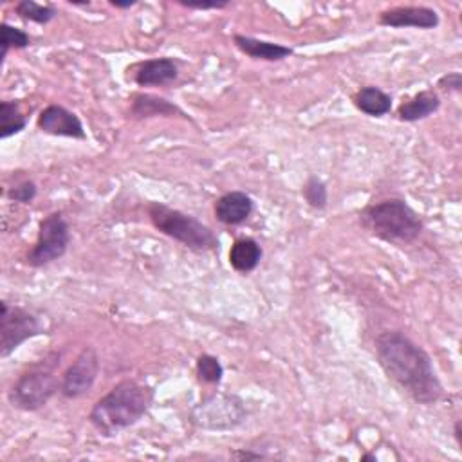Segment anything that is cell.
Returning <instances> with one entry per match:
<instances>
[{
	"mask_svg": "<svg viewBox=\"0 0 462 462\" xmlns=\"http://www.w3.org/2000/svg\"><path fill=\"white\" fill-rule=\"evenodd\" d=\"M29 45H31L29 32L7 22L2 23V61H5L11 49H25Z\"/></svg>",
	"mask_w": 462,
	"mask_h": 462,
	"instance_id": "cell-23",
	"label": "cell"
},
{
	"mask_svg": "<svg viewBox=\"0 0 462 462\" xmlns=\"http://www.w3.org/2000/svg\"><path fill=\"white\" fill-rule=\"evenodd\" d=\"M361 460H375V457L372 453H366V455L361 457Z\"/></svg>",
	"mask_w": 462,
	"mask_h": 462,
	"instance_id": "cell-30",
	"label": "cell"
},
{
	"mask_svg": "<svg viewBox=\"0 0 462 462\" xmlns=\"http://www.w3.org/2000/svg\"><path fill=\"white\" fill-rule=\"evenodd\" d=\"M253 209H254L253 199L240 189H233L220 195L213 206L215 218L226 226L244 224L251 217Z\"/></svg>",
	"mask_w": 462,
	"mask_h": 462,
	"instance_id": "cell-12",
	"label": "cell"
},
{
	"mask_svg": "<svg viewBox=\"0 0 462 462\" xmlns=\"http://www.w3.org/2000/svg\"><path fill=\"white\" fill-rule=\"evenodd\" d=\"M363 227L390 244H411L424 229L420 215L404 199H384L359 213Z\"/></svg>",
	"mask_w": 462,
	"mask_h": 462,
	"instance_id": "cell-3",
	"label": "cell"
},
{
	"mask_svg": "<svg viewBox=\"0 0 462 462\" xmlns=\"http://www.w3.org/2000/svg\"><path fill=\"white\" fill-rule=\"evenodd\" d=\"M25 126H27V117L20 110V103L4 99L0 103V139L16 135L22 130H25Z\"/></svg>",
	"mask_w": 462,
	"mask_h": 462,
	"instance_id": "cell-19",
	"label": "cell"
},
{
	"mask_svg": "<svg viewBox=\"0 0 462 462\" xmlns=\"http://www.w3.org/2000/svg\"><path fill=\"white\" fill-rule=\"evenodd\" d=\"M179 78V63L170 56L141 61L134 72L139 87H166Z\"/></svg>",
	"mask_w": 462,
	"mask_h": 462,
	"instance_id": "cell-13",
	"label": "cell"
},
{
	"mask_svg": "<svg viewBox=\"0 0 462 462\" xmlns=\"http://www.w3.org/2000/svg\"><path fill=\"white\" fill-rule=\"evenodd\" d=\"M180 5L188 7V9H199V11H206V9H224L229 4L227 2H215V4H193V2H179Z\"/></svg>",
	"mask_w": 462,
	"mask_h": 462,
	"instance_id": "cell-26",
	"label": "cell"
},
{
	"mask_svg": "<svg viewBox=\"0 0 462 462\" xmlns=\"http://www.w3.org/2000/svg\"><path fill=\"white\" fill-rule=\"evenodd\" d=\"M262 254V245L254 238L242 236L236 238L229 249V263L236 273L247 274L258 267Z\"/></svg>",
	"mask_w": 462,
	"mask_h": 462,
	"instance_id": "cell-17",
	"label": "cell"
},
{
	"mask_svg": "<svg viewBox=\"0 0 462 462\" xmlns=\"http://www.w3.org/2000/svg\"><path fill=\"white\" fill-rule=\"evenodd\" d=\"M54 365H49L45 359L25 370L11 386L7 393L9 402L23 411L43 408L61 384L54 374Z\"/></svg>",
	"mask_w": 462,
	"mask_h": 462,
	"instance_id": "cell-5",
	"label": "cell"
},
{
	"mask_svg": "<svg viewBox=\"0 0 462 462\" xmlns=\"http://www.w3.org/2000/svg\"><path fill=\"white\" fill-rule=\"evenodd\" d=\"M137 2L135 0H128V2H117V0H110V5L112 7H116V9H130V7H134Z\"/></svg>",
	"mask_w": 462,
	"mask_h": 462,
	"instance_id": "cell-29",
	"label": "cell"
},
{
	"mask_svg": "<svg viewBox=\"0 0 462 462\" xmlns=\"http://www.w3.org/2000/svg\"><path fill=\"white\" fill-rule=\"evenodd\" d=\"M14 13L32 23H40L45 25L49 22H52L58 14L56 7L51 4H38L34 0H20L14 4Z\"/></svg>",
	"mask_w": 462,
	"mask_h": 462,
	"instance_id": "cell-20",
	"label": "cell"
},
{
	"mask_svg": "<svg viewBox=\"0 0 462 462\" xmlns=\"http://www.w3.org/2000/svg\"><path fill=\"white\" fill-rule=\"evenodd\" d=\"M301 195L312 209H325L327 208L328 189H327V184L319 177L310 175L307 179V182L303 184V188H301Z\"/></svg>",
	"mask_w": 462,
	"mask_h": 462,
	"instance_id": "cell-22",
	"label": "cell"
},
{
	"mask_svg": "<svg viewBox=\"0 0 462 462\" xmlns=\"http://www.w3.org/2000/svg\"><path fill=\"white\" fill-rule=\"evenodd\" d=\"M36 126L40 132H43L47 135L69 137V139H78V141L87 139L85 126H83L81 119L78 117V114H74L72 110H69L61 105L45 106L38 114Z\"/></svg>",
	"mask_w": 462,
	"mask_h": 462,
	"instance_id": "cell-10",
	"label": "cell"
},
{
	"mask_svg": "<svg viewBox=\"0 0 462 462\" xmlns=\"http://www.w3.org/2000/svg\"><path fill=\"white\" fill-rule=\"evenodd\" d=\"M352 103L359 112L370 117H383L392 112V96L375 85L361 87L352 96Z\"/></svg>",
	"mask_w": 462,
	"mask_h": 462,
	"instance_id": "cell-18",
	"label": "cell"
},
{
	"mask_svg": "<svg viewBox=\"0 0 462 462\" xmlns=\"http://www.w3.org/2000/svg\"><path fill=\"white\" fill-rule=\"evenodd\" d=\"M439 23V13L428 5H395L379 13V25L383 27L435 29Z\"/></svg>",
	"mask_w": 462,
	"mask_h": 462,
	"instance_id": "cell-11",
	"label": "cell"
},
{
	"mask_svg": "<svg viewBox=\"0 0 462 462\" xmlns=\"http://www.w3.org/2000/svg\"><path fill=\"white\" fill-rule=\"evenodd\" d=\"M130 116L137 119H148V117H159V116L161 117L180 116L184 119H189V116L180 106L155 94H135L130 105Z\"/></svg>",
	"mask_w": 462,
	"mask_h": 462,
	"instance_id": "cell-15",
	"label": "cell"
},
{
	"mask_svg": "<svg viewBox=\"0 0 462 462\" xmlns=\"http://www.w3.org/2000/svg\"><path fill=\"white\" fill-rule=\"evenodd\" d=\"M99 374V356L94 346H83L70 366L63 372L60 393L65 399H79L87 395Z\"/></svg>",
	"mask_w": 462,
	"mask_h": 462,
	"instance_id": "cell-9",
	"label": "cell"
},
{
	"mask_svg": "<svg viewBox=\"0 0 462 462\" xmlns=\"http://www.w3.org/2000/svg\"><path fill=\"white\" fill-rule=\"evenodd\" d=\"M146 213L159 233L182 244L188 249L211 251L218 247V238L215 231L189 213L155 200L148 202Z\"/></svg>",
	"mask_w": 462,
	"mask_h": 462,
	"instance_id": "cell-4",
	"label": "cell"
},
{
	"mask_svg": "<svg viewBox=\"0 0 462 462\" xmlns=\"http://www.w3.org/2000/svg\"><path fill=\"white\" fill-rule=\"evenodd\" d=\"M231 458H235V460H260V458H265V455L247 451V449H235V451H231Z\"/></svg>",
	"mask_w": 462,
	"mask_h": 462,
	"instance_id": "cell-27",
	"label": "cell"
},
{
	"mask_svg": "<svg viewBox=\"0 0 462 462\" xmlns=\"http://www.w3.org/2000/svg\"><path fill=\"white\" fill-rule=\"evenodd\" d=\"M440 108V96L433 88L420 90L413 94L410 99L402 101L397 108V119L404 123L422 121L433 116Z\"/></svg>",
	"mask_w": 462,
	"mask_h": 462,
	"instance_id": "cell-16",
	"label": "cell"
},
{
	"mask_svg": "<svg viewBox=\"0 0 462 462\" xmlns=\"http://www.w3.org/2000/svg\"><path fill=\"white\" fill-rule=\"evenodd\" d=\"M155 390L135 379L119 381L90 410L88 422L103 437H114L119 431L137 424L152 408Z\"/></svg>",
	"mask_w": 462,
	"mask_h": 462,
	"instance_id": "cell-2",
	"label": "cell"
},
{
	"mask_svg": "<svg viewBox=\"0 0 462 462\" xmlns=\"http://www.w3.org/2000/svg\"><path fill=\"white\" fill-rule=\"evenodd\" d=\"M437 88L442 92H460L462 90V74L460 72H448L437 81Z\"/></svg>",
	"mask_w": 462,
	"mask_h": 462,
	"instance_id": "cell-25",
	"label": "cell"
},
{
	"mask_svg": "<svg viewBox=\"0 0 462 462\" xmlns=\"http://www.w3.org/2000/svg\"><path fill=\"white\" fill-rule=\"evenodd\" d=\"M36 195H38V186L31 179H25L7 189V199L18 204H31L36 199Z\"/></svg>",
	"mask_w": 462,
	"mask_h": 462,
	"instance_id": "cell-24",
	"label": "cell"
},
{
	"mask_svg": "<svg viewBox=\"0 0 462 462\" xmlns=\"http://www.w3.org/2000/svg\"><path fill=\"white\" fill-rule=\"evenodd\" d=\"M247 417L244 401L231 393H215L191 410V422L202 430L224 431L240 426Z\"/></svg>",
	"mask_w": 462,
	"mask_h": 462,
	"instance_id": "cell-6",
	"label": "cell"
},
{
	"mask_svg": "<svg viewBox=\"0 0 462 462\" xmlns=\"http://www.w3.org/2000/svg\"><path fill=\"white\" fill-rule=\"evenodd\" d=\"M70 245V227L61 213H49L40 220L38 236L25 262L31 267H45L61 258Z\"/></svg>",
	"mask_w": 462,
	"mask_h": 462,
	"instance_id": "cell-7",
	"label": "cell"
},
{
	"mask_svg": "<svg viewBox=\"0 0 462 462\" xmlns=\"http://www.w3.org/2000/svg\"><path fill=\"white\" fill-rule=\"evenodd\" d=\"M233 43L242 54H245L253 60H263V61H282L289 56H292V52H294L292 47H289V45L260 40V38L247 36V34H235Z\"/></svg>",
	"mask_w": 462,
	"mask_h": 462,
	"instance_id": "cell-14",
	"label": "cell"
},
{
	"mask_svg": "<svg viewBox=\"0 0 462 462\" xmlns=\"http://www.w3.org/2000/svg\"><path fill=\"white\" fill-rule=\"evenodd\" d=\"M0 357H9L22 343L43 332L40 319L27 309L0 301Z\"/></svg>",
	"mask_w": 462,
	"mask_h": 462,
	"instance_id": "cell-8",
	"label": "cell"
},
{
	"mask_svg": "<svg viewBox=\"0 0 462 462\" xmlns=\"http://www.w3.org/2000/svg\"><path fill=\"white\" fill-rule=\"evenodd\" d=\"M195 370H197L199 379L202 383H208V384H218L224 377L222 363L218 361V357H215L211 354H200L197 357Z\"/></svg>",
	"mask_w": 462,
	"mask_h": 462,
	"instance_id": "cell-21",
	"label": "cell"
},
{
	"mask_svg": "<svg viewBox=\"0 0 462 462\" xmlns=\"http://www.w3.org/2000/svg\"><path fill=\"white\" fill-rule=\"evenodd\" d=\"M453 437H455L457 444L462 446V422H460V419L455 420V424H453Z\"/></svg>",
	"mask_w": 462,
	"mask_h": 462,
	"instance_id": "cell-28",
	"label": "cell"
},
{
	"mask_svg": "<svg viewBox=\"0 0 462 462\" xmlns=\"http://www.w3.org/2000/svg\"><path fill=\"white\" fill-rule=\"evenodd\" d=\"M377 363L390 381L419 404H435L444 397V386L430 354L399 330H384L375 341Z\"/></svg>",
	"mask_w": 462,
	"mask_h": 462,
	"instance_id": "cell-1",
	"label": "cell"
}]
</instances>
